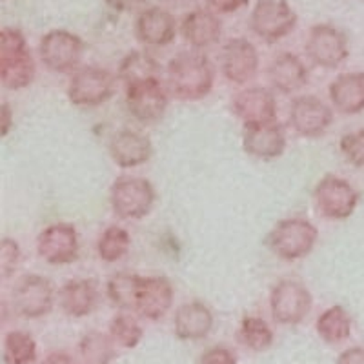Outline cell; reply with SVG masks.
<instances>
[{
  "label": "cell",
  "mask_w": 364,
  "mask_h": 364,
  "mask_svg": "<svg viewBox=\"0 0 364 364\" xmlns=\"http://www.w3.org/2000/svg\"><path fill=\"white\" fill-rule=\"evenodd\" d=\"M99 301V286L93 279H70L58 290V304L68 317H87L97 310Z\"/></svg>",
  "instance_id": "cb8c5ba5"
},
{
  "label": "cell",
  "mask_w": 364,
  "mask_h": 364,
  "mask_svg": "<svg viewBox=\"0 0 364 364\" xmlns=\"http://www.w3.org/2000/svg\"><path fill=\"white\" fill-rule=\"evenodd\" d=\"M318 230L304 217H288L279 220L266 237V246L273 255L286 262L301 261L315 250Z\"/></svg>",
  "instance_id": "3957f363"
},
{
  "label": "cell",
  "mask_w": 364,
  "mask_h": 364,
  "mask_svg": "<svg viewBox=\"0 0 364 364\" xmlns=\"http://www.w3.org/2000/svg\"><path fill=\"white\" fill-rule=\"evenodd\" d=\"M339 149L344 161L364 170V129L344 133L339 141Z\"/></svg>",
  "instance_id": "836d02e7"
},
{
  "label": "cell",
  "mask_w": 364,
  "mask_h": 364,
  "mask_svg": "<svg viewBox=\"0 0 364 364\" xmlns=\"http://www.w3.org/2000/svg\"><path fill=\"white\" fill-rule=\"evenodd\" d=\"M336 364H364V346H350L339 353Z\"/></svg>",
  "instance_id": "74e56055"
},
{
  "label": "cell",
  "mask_w": 364,
  "mask_h": 364,
  "mask_svg": "<svg viewBox=\"0 0 364 364\" xmlns=\"http://www.w3.org/2000/svg\"><path fill=\"white\" fill-rule=\"evenodd\" d=\"M175 301V288L164 275H149L142 279L136 299L135 314L146 321H161L171 310Z\"/></svg>",
  "instance_id": "d6986e66"
},
{
  "label": "cell",
  "mask_w": 364,
  "mask_h": 364,
  "mask_svg": "<svg viewBox=\"0 0 364 364\" xmlns=\"http://www.w3.org/2000/svg\"><path fill=\"white\" fill-rule=\"evenodd\" d=\"M331 108L341 115H359L364 112V71L337 75L328 86Z\"/></svg>",
  "instance_id": "d4e9b609"
},
{
  "label": "cell",
  "mask_w": 364,
  "mask_h": 364,
  "mask_svg": "<svg viewBox=\"0 0 364 364\" xmlns=\"http://www.w3.org/2000/svg\"><path fill=\"white\" fill-rule=\"evenodd\" d=\"M215 86V68L199 50L181 51L166 66V87L182 102L206 99Z\"/></svg>",
  "instance_id": "6da1fadb"
},
{
  "label": "cell",
  "mask_w": 364,
  "mask_h": 364,
  "mask_svg": "<svg viewBox=\"0 0 364 364\" xmlns=\"http://www.w3.org/2000/svg\"><path fill=\"white\" fill-rule=\"evenodd\" d=\"M306 55L315 66L337 70L350 57L346 33L331 24L314 26L306 41Z\"/></svg>",
  "instance_id": "4fadbf2b"
},
{
  "label": "cell",
  "mask_w": 364,
  "mask_h": 364,
  "mask_svg": "<svg viewBox=\"0 0 364 364\" xmlns=\"http://www.w3.org/2000/svg\"><path fill=\"white\" fill-rule=\"evenodd\" d=\"M109 336L115 341L117 346L126 348V350H132L141 344L142 337H144V330H142L141 323L135 315H132V311H122V314H117L115 317L109 321Z\"/></svg>",
  "instance_id": "d6a6232c"
},
{
  "label": "cell",
  "mask_w": 364,
  "mask_h": 364,
  "mask_svg": "<svg viewBox=\"0 0 364 364\" xmlns=\"http://www.w3.org/2000/svg\"><path fill=\"white\" fill-rule=\"evenodd\" d=\"M142 275L129 272H117L106 282V295L113 306L120 311H132L135 314L136 299L141 291Z\"/></svg>",
  "instance_id": "4316f807"
},
{
  "label": "cell",
  "mask_w": 364,
  "mask_h": 364,
  "mask_svg": "<svg viewBox=\"0 0 364 364\" xmlns=\"http://www.w3.org/2000/svg\"><path fill=\"white\" fill-rule=\"evenodd\" d=\"M215 317L213 311L203 301L184 302L175 310L173 315V333L181 341H203L213 330Z\"/></svg>",
  "instance_id": "7402d4cb"
},
{
  "label": "cell",
  "mask_w": 364,
  "mask_h": 364,
  "mask_svg": "<svg viewBox=\"0 0 364 364\" xmlns=\"http://www.w3.org/2000/svg\"><path fill=\"white\" fill-rule=\"evenodd\" d=\"M237 339L245 348L252 350L255 353H262L273 346L275 333L268 321L257 315H246L239 324Z\"/></svg>",
  "instance_id": "f546056e"
},
{
  "label": "cell",
  "mask_w": 364,
  "mask_h": 364,
  "mask_svg": "<svg viewBox=\"0 0 364 364\" xmlns=\"http://www.w3.org/2000/svg\"><path fill=\"white\" fill-rule=\"evenodd\" d=\"M37 77V64L18 28L0 29V82L6 90H26Z\"/></svg>",
  "instance_id": "7a4b0ae2"
},
{
  "label": "cell",
  "mask_w": 364,
  "mask_h": 364,
  "mask_svg": "<svg viewBox=\"0 0 364 364\" xmlns=\"http://www.w3.org/2000/svg\"><path fill=\"white\" fill-rule=\"evenodd\" d=\"M42 364H80L77 357L71 355L70 352H64V350H55L50 352L44 357Z\"/></svg>",
  "instance_id": "f35d334b"
},
{
  "label": "cell",
  "mask_w": 364,
  "mask_h": 364,
  "mask_svg": "<svg viewBox=\"0 0 364 364\" xmlns=\"http://www.w3.org/2000/svg\"><path fill=\"white\" fill-rule=\"evenodd\" d=\"M314 295L306 284L295 279H281L269 291V311L282 326H297L310 315Z\"/></svg>",
  "instance_id": "5b68a950"
},
{
  "label": "cell",
  "mask_w": 364,
  "mask_h": 364,
  "mask_svg": "<svg viewBox=\"0 0 364 364\" xmlns=\"http://www.w3.org/2000/svg\"><path fill=\"white\" fill-rule=\"evenodd\" d=\"M126 108L129 115L142 124H155L166 115L170 91L162 79H148L126 84Z\"/></svg>",
  "instance_id": "8fae6325"
},
{
  "label": "cell",
  "mask_w": 364,
  "mask_h": 364,
  "mask_svg": "<svg viewBox=\"0 0 364 364\" xmlns=\"http://www.w3.org/2000/svg\"><path fill=\"white\" fill-rule=\"evenodd\" d=\"M84 41L68 29H51L38 42V55L51 73H75L82 64Z\"/></svg>",
  "instance_id": "ba28073f"
},
{
  "label": "cell",
  "mask_w": 364,
  "mask_h": 364,
  "mask_svg": "<svg viewBox=\"0 0 364 364\" xmlns=\"http://www.w3.org/2000/svg\"><path fill=\"white\" fill-rule=\"evenodd\" d=\"M232 112L242 124L277 120V99L273 90L264 86H250L233 97Z\"/></svg>",
  "instance_id": "e0dca14e"
},
{
  "label": "cell",
  "mask_w": 364,
  "mask_h": 364,
  "mask_svg": "<svg viewBox=\"0 0 364 364\" xmlns=\"http://www.w3.org/2000/svg\"><path fill=\"white\" fill-rule=\"evenodd\" d=\"M129 250H132V235L126 228L117 226V224L106 228L97 240L99 259L108 264L122 261L129 253Z\"/></svg>",
  "instance_id": "1f68e13d"
},
{
  "label": "cell",
  "mask_w": 364,
  "mask_h": 364,
  "mask_svg": "<svg viewBox=\"0 0 364 364\" xmlns=\"http://www.w3.org/2000/svg\"><path fill=\"white\" fill-rule=\"evenodd\" d=\"M266 77H268L273 91H279L284 95H294L306 86L310 73L301 57L284 51L272 58V63L268 64V70H266Z\"/></svg>",
  "instance_id": "44dd1931"
},
{
  "label": "cell",
  "mask_w": 364,
  "mask_h": 364,
  "mask_svg": "<svg viewBox=\"0 0 364 364\" xmlns=\"http://www.w3.org/2000/svg\"><path fill=\"white\" fill-rule=\"evenodd\" d=\"M80 364H112L117 357V344L109 333L91 330L79 341Z\"/></svg>",
  "instance_id": "f1b7e54d"
},
{
  "label": "cell",
  "mask_w": 364,
  "mask_h": 364,
  "mask_svg": "<svg viewBox=\"0 0 364 364\" xmlns=\"http://www.w3.org/2000/svg\"><path fill=\"white\" fill-rule=\"evenodd\" d=\"M157 200L154 184L144 177L120 175L109 188V204L119 219L141 220L151 213Z\"/></svg>",
  "instance_id": "277c9868"
},
{
  "label": "cell",
  "mask_w": 364,
  "mask_h": 364,
  "mask_svg": "<svg viewBox=\"0 0 364 364\" xmlns=\"http://www.w3.org/2000/svg\"><path fill=\"white\" fill-rule=\"evenodd\" d=\"M37 253L51 266L73 264L79 259L80 239L71 223H51L38 233Z\"/></svg>",
  "instance_id": "7c38bea8"
},
{
  "label": "cell",
  "mask_w": 364,
  "mask_h": 364,
  "mask_svg": "<svg viewBox=\"0 0 364 364\" xmlns=\"http://www.w3.org/2000/svg\"><path fill=\"white\" fill-rule=\"evenodd\" d=\"M13 128V112L8 102H2L0 106V132L2 136H8L9 129Z\"/></svg>",
  "instance_id": "ab89813d"
},
{
  "label": "cell",
  "mask_w": 364,
  "mask_h": 364,
  "mask_svg": "<svg viewBox=\"0 0 364 364\" xmlns=\"http://www.w3.org/2000/svg\"><path fill=\"white\" fill-rule=\"evenodd\" d=\"M68 100L77 108H97L115 95V75L99 66H82L71 73Z\"/></svg>",
  "instance_id": "8992f818"
},
{
  "label": "cell",
  "mask_w": 364,
  "mask_h": 364,
  "mask_svg": "<svg viewBox=\"0 0 364 364\" xmlns=\"http://www.w3.org/2000/svg\"><path fill=\"white\" fill-rule=\"evenodd\" d=\"M219 66L220 73L224 75L228 82L245 86V84L252 82L259 73L261 57H259L255 44L250 42L248 38H230L220 50Z\"/></svg>",
  "instance_id": "5bb4252c"
},
{
  "label": "cell",
  "mask_w": 364,
  "mask_h": 364,
  "mask_svg": "<svg viewBox=\"0 0 364 364\" xmlns=\"http://www.w3.org/2000/svg\"><path fill=\"white\" fill-rule=\"evenodd\" d=\"M122 82L132 84L139 82V80H148V79H161L162 70L159 66L157 58L146 50H135L129 51L119 64V71H117Z\"/></svg>",
  "instance_id": "83f0119b"
},
{
  "label": "cell",
  "mask_w": 364,
  "mask_h": 364,
  "mask_svg": "<svg viewBox=\"0 0 364 364\" xmlns=\"http://www.w3.org/2000/svg\"><path fill=\"white\" fill-rule=\"evenodd\" d=\"M288 124L304 139H318L333 124V108L314 95H301L291 100Z\"/></svg>",
  "instance_id": "9a60e30c"
},
{
  "label": "cell",
  "mask_w": 364,
  "mask_h": 364,
  "mask_svg": "<svg viewBox=\"0 0 364 364\" xmlns=\"http://www.w3.org/2000/svg\"><path fill=\"white\" fill-rule=\"evenodd\" d=\"M38 348L35 337L26 330H11L6 333L2 346L4 364H35Z\"/></svg>",
  "instance_id": "4dcf8cb0"
},
{
  "label": "cell",
  "mask_w": 364,
  "mask_h": 364,
  "mask_svg": "<svg viewBox=\"0 0 364 364\" xmlns=\"http://www.w3.org/2000/svg\"><path fill=\"white\" fill-rule=\"evenodd\" d=\"M360 195L352 182L337 175H324L314 188V204L328 220H346L355 213Z\"/></svg>",
  "instance_id": "52a82bcc"
},
{
  "label": "cell",
  "mask_w": 364,
  "mask_h": 364,
  "mask_svg": "<svg viewBox=\"0 0 364 364\" xmlns=\"http://www.w3.org/2000/svg\"><path fill=\"white\" fill-rule=\"evenodd\" d=\"M199 364H239V357L226 344H215L200 353Z\"/></svg>",
  "instance_id": "d590c367"
},
{
  "label": "cell",
  "mask_w": 364,
  "mask_h": 364,
  "mask_svg": "<svg viewBox=\"0 0 364 364\" xmlns=\"http://www.w3.org/2000/svg\"><path fill=\"white\" fill-rule=\"evenodd\" d=\"M166 6H170V8L175 9H184V8H190L193 4L195 0H162Z\"/></svg>",
  "instance_id": "b9f144b4"
},
{
  "label": "cell",
  "mask_w": 364,
  "mask_h": 364,
  "mask_svg": "<svg viewBox=\"0 0 364 364\" xmlns=\"http://www.w3.org/2000/svg\"><path fill=\"white\" fill-rule=\"evenodd\" d=\"M22 262V250L15 239L4 237L2 246H0V277L2 281H8L15 275Z\"/></svg>",
  "instance_id": "e575fe53"
},
{
  "label": "cell",
  "mask_w": 364,
  "mask_h": 364,
  "mask_svg": "<svg viewBox=\"0 0 364 364\" xmlns=\"http://www.w3.org/2000/svg\"><path fill=\"white\" fill-rule=\"evenodd\" d=\"M315 331L321 337V341L330 344V346L346 343L352 337L353 331L352 315L348 314L346 308L341 306V304L326 308L315 321Z\"/></svg>",
  "instance_id": "484cf974"
},
{
  "label": "cell",
  "mask_w": 364,
  "mask_h": 364,
  "mask_svg": "<svg viewBox=\"0 0 364 364\" xmlns=\"http://www.w3.org/2000/svg\"><path fill=\"white\" fill-rule=\"evenodd\" d=\"M112 161L122 170L139 168L154 157V144L148 136L135 129H120L108 144Z\"/></svg>",
  "instance_id": "ffe728a7"
},
{
  "label": "cell",
  "mask_w": 364,
  "mask_h": 364,
  "mask_svg": "<svg viewBox=\"0 0 364 364\" xmlns=\"http://www.w3.org/2000/svg\"><path fill=\"white\" fill-rule=\"evenodd\" d=\"M288 146L284 124L279 120L242 126V149L259 161H273L282 157Z\"/></svg>",
  "instance_id": "2e32d148"
},
{
  "label": "cell",
  "mask_w": 364,
  "mask_h": 364,
  "mask_svg": "<svg viewBox=\"0 0 364 364\" xmlns=\"http://www.w3.org/2000/svg\"><path fill=\"white\" fill-rule=\"evenodd\" d=\"M135 37L148 48H164L177 37V22L170 9L151 6L139 13L135 21Z\"/></svg>",
  "instance_id": "ac0fdd59"
},
{
  "label": "cell",
  "mask_w": 364,
  "mask_h": 364,
  "mask_svg": "<svg viewBox=\"0 0 364 364\" xmlns=\"http://www.w3.org/2000/svg\"><path fill=\"white\" fill-rule=\"evenodd\" d=\"M297 22V13L286 0H257L250 15L252 31L268 44L294 33Z\"/></svg>",
  "instance_id": "30bf717a"
},
{
  "label": "cell",
  "mask_w": 364,
  "mask_h": 364,
  "mask_svg": "<svg viewBox=\"0 0 364 364\" xmlns=\"http://www.w3.org/2000/svg\"><path fill=\"white\" fill-rule=\"evenodd\" d=\"M208 9L217 15H232L250 4V0H206Z\"/></svg>",
  "instance_id": "8d00e7d4"
},
{
  "label": "cell",
  "mask_w": 364,
  "mask_h": 364,
  "mask_svg": "<svg viewBox=\"0 0 364 364\" xmlns=\"http://www.w3.org/2000/svg\"><path fill=\"white\" fill-rule=\"evenodd\" d=\"M113 11H119V13H126V11H132L135 9L136 6H141L144 0H104Z\"/></svg>",
  "instance_id": "60d3db41"
},
{
  "label": "cell",
  "mask_w": 364,
  "mask_h": 364,
  "mask_svg": "<svg viewBox=\"0 0 364 364\" xmlns=\"http://www.w3.org/2000/svg\"><path fill=\"white\" fill-rule=\"evenodd\" d=\"M11 304L18 317L28 321L50 315L55 306L53 282L38 273H26L13 286Z\"/></svg>",
  "instance_id": "9c48e42d"
},
{
  "label": "cell",
  "mask_w": 364,
  "mask_h": 364,
  "mask_svg": "<svg viewBox=\"0 0 364 364\" xmlns=\"http://www.w3.org/2000/svg\"><path fill=\"white\" fill-rule=\"evenodd\" d=\"M181 33L193 50H208L219 44L223 37V22L211 9H191L182 17Z\"/></svg>",
  "instance_id": "603a6c76"
}]
</instances>
